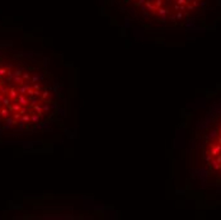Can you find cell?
Instances as JSON below:
<instances>
[{
	"instance_id": "obj_1",
	"label": "cell",
	"mask_w": 221,
	"mask_h": 220,
	"mask_svg": "<svg viewBox=\"0 0 221 220\" xmlns=\"http://www.w3.org/2000/svg\"><path fill=\"white\" fill-rule=\"evenodd\" d=\"M61 83L40 56L0 51V132H41L57 123Z\"/></svg>"
},
{
	"instance_id": "obj_2",
	"label": "cell",
	"mask_w": 221,
	"mask_h": 220,
	"mask_svg": "<svg viewBox=\"0 0 221 220\" xmlns=\"http://www.w3.org/2000/svg\"><path fill=\"white\" fill-rule=\"evenodd\" d=\"M129 8L153 25H175L196 9L200 0H123Z\"/></svg>"
},
{
	"instance_id": "obj_3",
	"label": "cell",
	"mask_w": 221,
	"mask_h": 220,
	"mask_svg": "<svg viewBox=\"0 0 221 220\" xmlns=\"http://www.w3.org/2000/svg\"><path fill=\"white\" fill-rule=\"evenodd\" d=\"M203 163L210 173L221 178V112H219L203 134Z\"/></svg>"
}]
</instances>
